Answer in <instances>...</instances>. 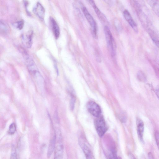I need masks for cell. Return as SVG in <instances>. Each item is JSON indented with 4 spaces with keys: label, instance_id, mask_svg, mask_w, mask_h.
Returning a JSON list of instances; mask_svg holds the SVG:
<instances>
[{
    "label": "cell",
    "instance_id": "cell-1",
    "mask_svg": "<svg viewBox=\"0 0 159 159\" xmlns=\"http://www.w3.org/2000/svg\"><path fill=\"white\" fill-rule=\"evenodd\" d=\"M102 148L104 154L107 159H115L117 157V149L114 142L110 137L104 138Z\"/></svg>",
    "mask_w": 159,
    "mask_h": 159
},
{
    "label": "cell",
    "instance_id": "cell-2",
    "mask_svg": "<svg viewBox=\"0 0 159 159\" xmlns=\"http://www.w3.org/2000/svg\"><path fill=\"white\" fill-rule=\"evenodd\" d=\"M22 55L28 70L30 73L36 78L42 77L39 71L34 62L27 52L24 50H21Z\"/></svg>",
    "mask_w": 159,
    "mask_h": 159
},
{
    "label": "cell",
    "instance_id": "cell-3",
    "mask_svg": "<svg viewBox=\"0 0 159 159\" xmlns=\"http://www.w3.org/2000/svg\"><path fill=\"white\" fill-rule=\"evenodd\" d=\"M94 126L98 136L102 137L107 130L105 121L102 117L99 116L95 120Z\"/></svg>",
    "mask_w": 159,
    "mask_h": 159
},
{
    "label": "cell",
    "instance_id": "cell-4",
    "mask_svg": "<svg viewBox=\"0 0 159 159\" xmlns=\"http://www.w3.org/2000/svg\"><path fill=\"white\" fill-rule=\"evenodd\" d=\"M81 8L85 17L92 28L93 35L94 38L96 39L97 38V35L96 22L92 16L88 11L86 7L82 5L81 6Z\"/></svg>",
    "mask_w": 159,
    "mask_h": 159
},
{
    "label": "cell",
    "instance_id": "cell-5",
    "mask_svg": "<svg viewBox=\"0 0 159 159\" xmlns=\"http://www.w3.org/2000/svg\"><path fill=\"white\" fill-rule=\"evenodd\" d=\"M104 32L109 50L111 56L113 57L115 55V52L113 46V38L111 31L107 26H105L104 27Z\"/></svg>",
    "mask_w": 159,
    "mask_h": 159
},
{
    "label": "cell",
    "instance_id": "cell-6",
    "mask_svg": "<svg viewBox=\"0 0 159 159\" xmlns=\"http://www.w3.org/2000/svg\"><path fill=\"white\" fill-rule=\"evenodd\" d=\"M86 107L88 111L92 115L97 117L100 116L101 109L97 103L92 101H89L87 103Z\"/></svg>",
    "mask_w": 159,
    "mask_h": 159
},
{
    "label": "cell",
    "instance_id": "cell-7",
    "mask_svg": "<svg viewBox=\"0 0 159 159\" xmlns=\"http://www.w3.org/2000/svg\"><path fill=\"white\" fill-rule=\"evenodd\" d=\"M33 34V32L31 31L22 35L21 38L22 43L27 48H30L32 46Z\"/></svg>",
    "mask_w": 159,
    "mask_h": 159
},
{
    "label": "cell",
    "instance_id": "cell-8",
    "mask_svg": "<svg viewBox=\"0 0 159 159\" xmlns=\"http://www.w3.org/2000/svg\"><path fill=\"white\" fill-rule=\"evenodd\" d=\"M33 11L34 14L41 20H44L45 15V10L44 7L42 5L38 2L34 7Z\"/></svg>",
    "mask_w": 159,
    "mask_h": 159
},
{
    "label": "cell",
    "instance_id": "cell-9",
    "mask_svg": "<svg viewBox=\"0 0 159 159\" xmlns=\"http://www.w3.org/2000/svg\"><path fill=\"white\" fill-rule=\"evenodd\" d=\"M124 16L131 27L133 30L136 33L138 32V29L137 25L132 18L129 11L127 10H125L123 11Z\"/></svg>",
    "mask_w": 159,
    "mask_h": 159
},
{
    "label": "cell",
    "instance_id": "cell-10",
    "mask_svg": "<svg viewBox=\"0 0 159 159\" xmlns=\"http://www.w3.org/2000/svg\"><path fill=\"white\" fill-rule=\"evenodd\" d=\"M137 133L140 141L143 142V135L144 130V124L143 120L139 118L136 120Z\"/></svg>",
    "mask_w": 159,
    "mask_h": 159
},
{
    "label": "cell",
    "instance_id": "cell-11",
    "mask_svg": "<svg viewBox=\"0 0 159 159\" xmlns=\"http://www.w3.org/2000/svg\"><path fill=\"white\" fill-rule=\"evenodd\" d=\"M50 21L52 30L56 39H57L60 34V30L59 26L55 20L52 17H50Z\"/></svg>",
    "mask_w": 159,
    "mask_h": 159
},
{
    "label": "cell",
    "instance_id": "cell-12",
    "mask_svg": "<svg viewBox=\"0 0 159 159\" xmlns=\"http://www.w3.org/2000/svg\"><path fill=\"white\" fill-rule=\"evenodd\" d=\"M147 31L155 44L159 48V36L153 27L148 29Z\"/></svg>",
    "mask_w": 159,
    "mask_h": 159
},
{
    "label": "cell",
    "instance_id": "cell-13",
    "mask_svg": "<svg viewBox=\"0 0 159 159\" xmlns=\"http://www.w3.org/2000/svg\"><path fill=\"white\" fill-rule=\"evenodd\" d=\"M56 143V137L55 134L50 139L49 142L47 152V156L48 157H51L54 151Z\"/></svg>",
    "mask_w": 159,
    "mask_h": 159
},
{
    "label": "cell",
    "instance_id": "cell-14",
    "mask_svg": "<svg viewBox=\"0 0 159 159\" xmlns=\"http://www.w3.org/2000/svg\"><path fill=\"white\" fill-rule=\"evenodd\" d=\"M147 2L156 15L159 18V1L155 0H150L147 1Z\"/></svg>",
    "mask_w": 159,
    "mask_h": 159
},
{
    "label": "cell",
    "instance_id": "cell-15",
    "mask_svg": "<svg viewBox=\"0 0 159 159\" xmlns=\"http://www.w3.org/2000/svg\"><path fill=\"white\" fill-rule=\"evenodd\" d=\"M10 30L8 25L4 21L1 20L0 22L1 33L4 35L7 34L9 33Z\"/></svg>",
    "mask_w": 159,
    "mask_h": 159
},
{
    "label": "cell",
    "instance_id": "cell-16",
    "mask_svg": "<svg viewBox=\"0 0 159 159\" xmlns=\"http://www.w3.org/2000/svg\"><path fill=\"white\" fill-rule=\"evenodd\" d=\"M89 2L93 7L95 13L98 17L101 20L103 21H104V18L103 15L96 5L94 1L93 0H91L89 1Z\"/></svg>",
    "mask_w": 159,
    "mask_h": 159
},
{
    "label": "cell",
    "instance_id": "cell-17",
    "mask_svg": "<svg viewBox=\"0 0 159 159\" xmlns=\"http://www.w3.org/2000/svg\"><path fill=\"white\" fill-rule=\"evenodd\" d=\"M137 77L138 80L143 82H145L147 80V77L145 73L142 71H139L137 74Z\"/></svg>",
    "mask_w": 159,
    "mask_h": 159
},
{
    "label": "cell",
    "instance_id": "cell-18",
    "mask_svg": "<svg viewBox=\"0 0 159 159\" xmlns=\"http://www.w3.org/2000/svg\"><path fill=\"white\" fill-rule=\"evenodd\" d=\"M86 157V159H95L93 153L91 149L83 152Z\"/></svg>",
    "mask_w": 159,
    "mask_h": 159
},
{
    "label": "cell",
    "instance_id": "cell-19",
    "mask_svg": "<svg viewBox=\"0 0 159 159\" xmlns=\"http://www.w3.org/2000/svg\"><path fill=\"white\" fill-rule=\"evenodd\" d=\"M10 159H17L16 150L13 145L11 147Z\"/></svg>",
    "mask_w": 159,
    "mask_h": 159
},
{
    "label": "cell",
    "instance_id": "cell-20",
    "mask_svg": "<svg viewBox=\"0 0 159 159\" xmlns=\"http://www.w3.org/2000/svg\"><path fill=\"white\" fill-rule=\"evenodd\" d=\"M16 126L14 123H11L9 126L8 133L10 134H14L16 131Z\"/></svg>",
    "mask_w": 159,
    "mask_h": 159
},
{
    "label": "cell",
    "instance_id": "cell-21",
    "mask_svg": "<svg viewBox=\"0 0 159 159\" xmlns=\"http://www.w3.org/2000/svg\"><path fill=\"white\" fill-rule=\"evenodd\" d=\"M14 26L19 30H21L24 25V22L23 20L18 21L14 23Z\"/></svg>",
    "mask_w": 159,
    "mask_h": 159
},
{
    "label": "cell",
    "instance_id": "cell-22",
    "mask_svg": "<svg viewBox=\"0 0 159 159\" xmlns=\"http://www.w3.org/2000/svg\"><path fill=\"white\" fill-rule=\"evenodd\" d=\"M154 138L156 142V144L159 150V132L157 130L154 132Z\"/></svg>",
    "mask_w": 159,
    "mask_h": 159
},
{
    "label": "cell",
    "instance_id": "cell-23",
    "mask_svg": "<svg viewBox=\"0 0 159 159\" xmlns=\"http://www.w3.org/2000/svg\"><path fill=\"white\" fill-rule=\"evenodd\" d=\"M75 99L73 96L72 97L70 102V108L71 110H73L74 108Z\"/></svg>",
    "mask_w": 159,
    "mask_h": 159
},
{
    "label": "cell",
    "instance_id": "cell-24",
    "mask_svg": "<svg viewBox=\"0 0 159 159\" xmlns=\"http://www.w3.org/2000/svg\"><path fill=\"white\" fill-rule=\"evenodd\" d=\"M155 92L159 100V86L158 85L156 87L155 90Z\"/></svg>",
    "mask_w": 159,
    "mask_h": 159
},
{
    "label": "cell",
    "instance_id": "cell-25",
    "mask_svg": "<svg viewBox=\"0 0 159 159\" xmlns=\"http://www.w3.org/2000/svg\"><path fill=\"white\" fill-rule=\"evenodd\" d=\"M129 159H137L135 156L131 153H129Z\"/></svg>",
    "mask_w": 159,
    "mask_h": 159
},
{
    "label": "cell",
    "instance_id": "cell-26",
    "mask_svg": "<svg viewBox=\"0 0 159 159\" xmlns=\"http://www.w3.org/2000/svg\"><path fill=\"white\" fill-rule=\"evenodd\" d=\"M157 61L158 64L159 65V56H158L157 58Z\"/></svg>",
    "mask_w": 159,
    "mask_h": 159
},
{
    "label": "cell",
    "instance_id": "cell-27",
    "mask_svg": "<svg viewBox=\"0 0 159 159\" xmlns=\"http://www.w3.org/2000/svg\"><path fill=\"white\" fill-rule=\"evenodd\" d=\"M141 159H146V158L144 156H142L141 157Z\"/></svg>",
    "mask_w": 159,
    "mask_h": 159
},
{
    "label": "cell",
    "instance_id": "cell-28",
    "mask_svg": "<svg viewBox=\"0 0 159 159\" xmlns=\"http://www.w3.org/2000/svg\"><path fill=\"white\" fill-rule=\"evenodd\" d=\"M115 159H121V158L120 157H117Z\"/></svg>",
    "mask_w": 159,
    "mask_h": 159
},
{
    "label": "cell",
    "instance_id": "cell-29",
    "mask_svg": "<svg viewBox=\"0 0 159 159\" xmlns=\"http://www.w3.org/2000/svg\"><path fill=\"white\" fill-rule=\"evenodd\" d=\"M54 159H57L54 158Z\"/></svg>",
    "mask_w": 159,
    "mask_h": 159
}]
</instances>
